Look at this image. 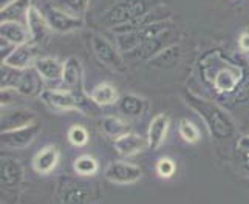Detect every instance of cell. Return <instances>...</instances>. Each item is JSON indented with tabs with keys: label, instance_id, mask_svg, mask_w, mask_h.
<instances>
[{
	"label": "cell",
	"instance_id": "22",
	"mask_svg": "<svg viewBox=\"0 0 249 204\" xmlns=\"http://www.w3.org/2000/svg\"><path fill=\"white\" fill-rule=\"evenodd\" d=\"M34 119H36V115L30 112V110H14V112L2 115V132L30 125L33 124Z\"/></svg>",
	"mask_w": 249,
	"mask_h": 204
},
{
	"label": "cell",
	"instance_id": "33",
	"mask_svg": "<svg viewBox=\"0 0 249 204\" xmlns=\"http://www.w3.org/2000/svg\"><path fill=\"white\" fill-rule=\"evenodd\" d=\"M237 149L240 152H249V135L242 136V138L237 141Z\"/></svg>",
	"mask_w": 249,
	"mask_h": 204
},
{
	"label": "cell",
	"instance_id": "32",
	"mask_svg": "<svg viewBox=\"0 0 249 204\" xmlns=\"http://www.w3.org/2000/svg\"><path fill=\"white\" fill-rule=\"evenodd\" d=\"M238 47L242 51L248 53L249 51V33H243L242 36L238 37Z\"/></svg>",
	"mask_w": 249,
	"mask_h": 204
},
{
	"label": "cell",
	"instance_id": "24",
	"mask_svg": "<svg viewBox=\"0 0 249 204\" xmlns=\"http://www.w3.org/2000/svg\"><path fill=\"white\" fill-rule=\"evenodd\" d=\"M30 2L31 0H14V2L8 3L5 8H2V22H8V20L19 22L22 16L27 17L30 10Z\"/></svg>",
	"mask_w": 249,
	"mask_h": 204
},
{
	"label": "cell",
	"instance_id": "8",
	"mask_svg": "<svg viewBox=\"0 0 249 204\" xmlns=\"http://www.w3.org/2000/svg\"><path fill=\"white\" fill-rule=\"evenodd\" d=\"M40 125L39 124H30L25 127H19V129L2 132V147L11 149V150H23L28 146H31L33 141L37 138L40 133Z\"/></svg>",
	"mask_w": 249,
	"mask_h": 204
},
{
	"label": "cell",
	"instance_id": "6",
	"mask_svg": "<svg viewBox=\"0 0 249 204\" xmlns=\"http://www.w3.org/2000/svg\"><path fill=\"white\" fill-rule=\"evenodd\" d=\"M104 178L107 181L119 184V186H128L138 183L142 178V170L140 166L125 163V161H113L110 163L104 170Z\"/></svg>",
	"mask_w": 249,
	"mask_h": 204
},
{
	"label": "cell",
	"instance_id": "13",
	"mask_svg": "<svg viewBox=\"0 0 249 204\" xmlns=\"http://www.w3.org/2000/svg\"><path fill=\"white\" fill-rule=\"evenodd\" d=\"M36 45L34 44H23V45H17L16 48L11 50V53L8 54L2 64H6L10 67H14L17 70H27L36 61Z\"/></svg>",
	"mask_w": 249,
	"mask_h": 204
},
{
	"label": "cell",
	"instance_id": "11",
	"mask_svg": "<svg viewBox=\"0 0 249 204\" xmlns=\"http://www.w3.org/2000/svg\"><path fill=\"white\" fill-rule=\"evenodd\" d=\"M25 180V169L19 159L14 158H2L0 163V183L2 187L8 190H14L20 187Z\"/></svg>",
	"mask_w": 249,
	"mask_h": 204
},
{
	"label": "cell",
	"instance_id": "31",
	"mask_svg": "<svg viewBox=\"0 0 249 204\" xmlns=\"http://www.w3.org/2000/svg\"><path fill=\"white\" fill-rule=\"evenodd\" d=\"M175 170H177V164L174 163V159L170 158H161L158 159L157 163V173L167 180V178H172L175 175Z\"/></svg>",
	"mask_w": 249,
	"mask_h": 204
},
{
	"label": "cell",
	"instance_id": "30",
	"mask_svg": "<svg viewBox=\"0 0 249 204\" xmlns=\"http://www.w3.org/2000/svg\"><path fill=\"white\" fill-rule=\"evenodd\" d=\"M68 141H70L74 147H84L89 142V132L84 125H71L68 130Z\"/></svg>",
	"mask_w": 249,
	"mask_h": 204
},
{
	"label": "cell",
	"instance_id": "5",
	"mask_svg": "<svg viewBox=\"0 0 249 204\" xmlns=\"http://www.w3.org/2000/svg\"><path fill=\"white\" fill-rule=\"evenodd\" d=\"M90 44H91L93 54L96 56V59L102 65H106L107 68H110V70H113L116 73H124L127 70L121 56H119V53L108 40L98 36V34H93L90 39Z\"/></svg>",
	"mask_w": 249,
	"mask_h": 204
},
{
	"label": "cell",
	"instance_id": "19",
	"mask_svg": "<svg viewBox=\"0 0 249 204\" xmlns=\"http://www.w3.org/2000/svg\"><path fill=\"white\" fill-rule=\"evenodd\" d=\"M33 65L44 79H48V81L62 79L64 62H61L56 57H37Z\"/></svg>",
	"mask_w": 249,
	"mask_h": 204
},
{
	"label": "cell",
	"instance_id": "1",
	"mask_svg": "<svg viewBox=\"0 0 249 204\" xmlns=\"http://www.w3.org/2000/svg\"><path fill=\"white\" fill-rule=\"evenodd\" d=\"M183 101L189 108L198 115L209 130L212 139L215 141H229L235 136V122L231 118V115L225 108H221L218 104L212 101H208L204 98H200L191 90H186L183 93Z\"/></svg>",
	"mask_w": 249,
	"mask_h": 204
},
{
	"label": "cell",
	"instance_id": "9",
	"mask_svg": "<svg viewBox=\"0 0 249 204\" xmlns=\"http://www.w3.org/2000/svg\"><path fill=\"white\" fill-rule=\"evenodd\" d=\"M64 87L78 96L82 102L84 99V68L78 57H68L64 62V74H62Z\"/></svg>",
	"mask_w": 249,
	"mask_h": 204
},
{
	"label": "cell",
	"instance_id": "28",
	"mask_svg": "<svg viewBox=\"0 0 249 204\" xmlns=\"http://www.w3.org/2000/svg\"><path fill=\"white\" fill-rule=\"evenodd\" d=\"M22 73L23 70L2 64V88H16L22 78Z\"/></svg>",
	"mask_w": 249,
	"mask_h": 204
},
{
	"label": "cell",
	"instance_id": "12",
	"mask_svg": "<svg viewBox=\"0 0 249 204\" xmlns=\"http://www.w3.org/2000/svg\"><path fill=\"white\" fill-rule=\"evenodd\" d=\"M113 147L116 153L123 158H132L138 153L149 149V139L147 136H141L138 133L128 132L127 135L121 136L113 141Z\"/></svg>",
	"mask_w": 249,
	"mask_h": 204
},
{
	"label": "cell",
	"instance_id": "18",
	"mask_svg": "<svg viewBox=\"0 0 249 204\" xmlns=\"http://www.w3.org/2000/svg\"><path fill=\"white\" fill-rule=\"evenodd\" d=\"M0 34H2V39H5L6 42H10L11 45H16V47L28 44V42L31 40L28 27H25L23 23L17 22V20L2 22Z\"/></svg>",
	"mask_w": 249,
	"mask_h": 204
},
{
	"label": "cell",
	"instance_id": "2",
	"mask_svg": "<svg viewBox=\"0 0 249 204\" xmlns=\"http://www.w3.org/2000/svg\"><path fill=\"white\" fill-rule=\"evenodd\" d=\"M213 54H215L213 61H211L209 56L200 61V71L204 81L211 84L212 88L220 95L234 93L243 82V68L231 61H225L218 53Z\"/></svg>",
	"mask_w": 249,
	"mask_h": 204
},
{
	"label": "cell",
	"instance_id": "20",
	"mask_svg": "<svg viewBox=\"0 0 249 204\" xmlns=\"http://www.w3.org/2000/svg\"><path fill=\"white\" fill-rule=\"evenodd\" d=\"M147 101L138 95H133V93H128V95L119 98V110H121L123 115L128 118L141 116L147 110Z\"/></svg>",
	"mask_w": 249,
	"mask_h": 204
},
{
	"label": "cell",
	"instance_id": "10",
	"mask_svg": "<svg viewBox=\"0 0 249 204\" xmlns=\"http://www.w3.org/2000/svg\"><path fill=\"white\" fill-rule=\"evenodd\" d=\"M40 99L45 104L53 108L59 110V112H73V110H81L84 102L73 95L68 90H44V93L40 95Z\"/></svg>",
	"mask_w": 249,
	"mask_h": 204
},
{
	"label": "cell",
	"instance_id": "34",
	"mask_svg": "<svg viewBox=\"0 0 249 204\" xmlns=\"http://www.w3.org/2000/svg\"><path fill=\"white\" fill-rule=\"evenodd\" d=\"M240 155H242V169L245 170L246 173H249V152H240Z\"/></svg>",
	"mask_w": 249,
	"mask_h": 204
},
{
	"label": "cell",
	"instance_id": "27",
	"mask_svg": "<svg viewBox=\"0 0 249 204\" xmlns=\"http://www.w3.org/2000/svg\"><path fill=\"white\" fill-rule=\"evenodd\" d=\"M178 133L183 138V141L189 144H195L200 141V130L194 122H191L189 119H181L178 122Z\"/></svg>",
	"mask_w": 249,
	"mask_h": 204
},
{
	"label": "cell",
	"instance_id": "7",
	"mask_svg": "<svg viewBox=\"0 0 249 204\" xmlns=\"http://www.w3.org/2000/svg\"><path fill=\"white\" fill-rule=\"evenodd\" d=\"M44 16L50 25V28L57 33H71V31H78L84 27L81 17H76L54 5H47L44 10Z\"/></svg>",
	"mask_w": 249,
	"mask_h": 204
},
{
	"label": "cell",
	"instance_id": "14",
	"mask_svg": "<svg viewBox=\"0 0 249 204\" xmlns=\"http://www.w3.org/2000/svg\"><path fill=\"white\" fill-rule=\"evenodd\" d=\"M42 76L34 67H30L27 70H23L22 78L17 84V93L27 98H36L44 93V82H42Z\"/></svg>",
	"mask_w": 249,
	"mask_h": 204
},
{
	"label": "cell",
	"instance_id": "3",
	"mask_svg": "<svg viewBox=\"0 0 249 204\" xmlns=\"http://www.w3.org/2000/svg\"><path fill=\"white\" fill-rule=\"evenodd\" d=\"M102 189L98 184L62 178L57 181L56 197L59 204H98L102 200Z\"/></svg>",
	"mask_w": 249,
	"mask_h": 204
},
{
	"label": "cell",
	"instance_id": "4",
	"mask_svg": "<svg viewBox=\"0 0 249 204\" xmlns=\"http://www.w3.org/2000/svg\"><path fill=\"white\" fill-rule=\"evenodd\" d=\"M149 8H150L149 0H121V2L115 3L102 16L101 22L106 27L119 28L142 19L144 16L149 14L147 13Z\"/></svg>",
	"mask_w": 249,
	"mask_h": 204
},
{
	"label": "cell",
	"instance_id": "17",
	"mask_svg": "<svg viewBox=\"0 0 249 204\" xmlns=\"http://www.w3.org/2000/svg\"><path fill=\"white\" fill-rule=\"evenodd\" d=\"M169 125H170V116L167 113H158L152 119L149 125V132H147L149 149L158 150L161 147V144L164 142L167 136Z\"/></svg>",
	"mask_w": 249,
	"mask_h": 204
},
{
	"label": "cell",
	"instance_id": "15",
	"mask_svg": "<svg viewBox=\"0 0 249 204\" xmlns=\"http://www.w3.org/2000/svg\"><path fill=\"white\" fill-rule=\"evenodd\" d=\"M61 159V152L56 146H47L40 149L33 158V169L40 175H48L56 169Z\"/></svg>",
	"mask_w": 249,
	"mask_h": 204
},
{
	"label": "cell",
	"instance_id": "16",
	"mask_svg": "<svg viewBox=\"0 0 249 204\" xmlns=\"http://www.w3.org/2000/svg\"><path fill=\"white\" fill-rule=\"evenodd\" d=\"M27 23H28L30 36H31V44L34 45L42 44V42L47 39L48 28H50L45 16L39 13L36 6H30L28 14H27Z\"/></svg>",
	"mask_w": 249,
	"mask_h": 204
},
{
	"label": "cell",
	"instance_id": "21",
	"mask_svg": "<svg viewBox=\"0 0 249 204\" xmlns=\"http://www.w3.org/2000/svg\"><path fill=\"white\" fill-rule=\"evenodd\" d=\"M99 129L106 136L115 141L130 132V125L118 116H102L99 121Z\"/></svg>",
	"mask_w": 249,
	"mask_h": 204
},
{
	"label": "cell",
	"instance_id": "25",
	"mask_svg": "<svg viewBox=\"0 0 249 204\" xmlns=\"http://www.w3.org/2000/svg\"><path fill=\"white\" fill-rule=\"evenodd\" d=\"M73 169L79 176H93L99 170V164L91 155H81L74 159Z\"/></svg>",
	"mask_w": 249,
	"mask_h": 204
},
{
	"label": "cell",
	"instance_id": "26",
	"mask_svg": "<svg viewBox=\"0 0 249 204\" xmlns=\"http://www.w3.org/2000/svg\"><path fill=\"white\" fill-rule=\"evenodd\" d=\"M179 57V48L178 47H169L164 48V51H160V53L150 59V64L155 65V67H172L175 65Z\"/></svg>",
	"mask_w": 249,
	"mask_h": 204
},
{
	"label": "cell",
	"instance_id": "29",
	"mask_svg": "<svg viewBox=\"0 0 249 204\" xmlns=\"http://www.w3.org/2000/svg\"><path fill=\"white\" fill-rule=\"evenodd\" d=\"M89 3H90V0H59L57 5L54 6L61 8V10L70 13L76 17H79L81 14L87 11Z\"/></svg>",
	"mask_w": 249,
	"mask_h": 204
},
{
	"label": "cell",
	"instance_id": "23",
	"mask_svg": "<svg viewBox=\"0 0 249 204\" xmlns=\"http://www.w3.org/2000/svg\"><path fill=\"white\" fill-rule=\"evenodd\" d=\"M90 101L99 107H106V105H111V104H115V102H118L119 98L113 85L102 82V84H98L96 87L90 91Z\"/></svg>",
	"mask_w": 249,
	"mask_h": 204
}]
</instances>
